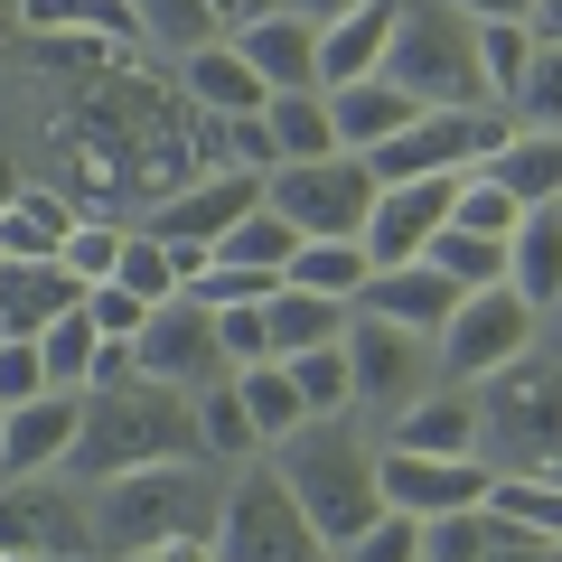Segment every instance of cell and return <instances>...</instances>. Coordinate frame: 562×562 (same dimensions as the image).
Segmentation results:
<instances>
[{
    "instance_id": "54",
    "label": "cell",
    "mask_w": 562,
    "mask_h": 562,
    "mask_svg": "<svg viewBox=\"0 0 562 562\" xmlns=\"http://www.w3.org/2000/svg\"><path fill=\"white\" fill-rule=\"evenodd\" d=\"M20 188H29V179H20V160H10V150H0V206L20 198Z\"/></svg>"
},
{
    "instance_id": "48",
    "label": "cell",
    "mask_w": 562,
    "mask_h": 562,
    "mask_svg": "<svg viewBox=\"0 0 562 562\" xmlns=\"http://www.w3.org/2000/svg\"><path fill=\"white\" fill-rule=\"evenodd\" d=\"M38 394H47L38 338H0V413H10V403H38Z\"/></svg>"
},
{
    "instance_id": "27",
    "label": "cell",
    "mask_w": 562,
    "mask_h": 562,
    "mask_svg": "<svg viewBox=\"0 0 562 562\" xmlns=\"http://www.w3.org/2000/svg\"><path fill=\"white\" fill-rule=\"evenodd\" d=\"M366 272H375L366 235H301V254H291V272H281V281H301V291H319V301H347V310H357Z\"/></svg>"
},
{
    "instance_id": "51",
    "label": "cell",
    "mask_w": 562,
    "mask_h": 562,
    "mask_svg": "<svg viewBox=\"0 0 562 562\" xmlns=\"http://www.w3.org/2000/svg\"><path fill=\"white\" fill-rule=\"evenodd\" d=\"M460 20H535V0H450Z\"/></svg>"
},
{
    "instance_id": "14",
    "label": "cell",
    "mask_w": 562,
    "mask_h": 562,
    "mask_svg": "<svg viewBox=\"0 0 562 562\" xmlns=\"http://www.w3.org/2000/svg\"><path fill=\"white\" fill-rule=\"evenodd\" d=\"M422 347H431V338H413V328L357 310V319H347V375H357V403L403 413V403L422 394Z\"/></svg>"
},
{
    "instance_id": "32",
    "label": "cell",
    "mask_w": 562,
    "mask_h": 562,
    "mask_svg": "<svg viewBox=\"0 0 562 562\" xmlns=\"http://www.w3.org/2000/svg\"><path fill=\"white\" fill-rule=\"evenodd\" d=\"M262 122H272L281 160H328V150H338V113H328V94H272Z\"/></svg>"
},
{
    "instance_id": "5",
    "label": "cell",
    "mask_w": 562,
    "mask_h": 562,
    "mask_svg": "<svg viewBox=\"0 0 562 562\" xmlns=\"http://www.w3.org/2000/svg\"><path fill=\"white\" fill-rule=\"evenodd\" d=\"M384 76L422 103V113H469L487 103V76H479V20H460L450 0H403L394 20V47H384Z\"/></svg>"
},
{
    "instance_id": "1",
    "label": "cell",
    "mask_w": 562,
    "mask_h": 562,
    "mask_svg": "<svg viewBox=\"0 0 562 562\" xmlns=\"http://www.w3.org/2000/svg\"><path fill=\"white\" fill-rule=\"evenodd\" d=\"M160 460H206L198 394H179V384H160V375L85 394V431H76V450H66V479L103 487V479H132V469H160Z\"/></svg>"
},
{
    "instance_id": "26",
    "label": "cell",
    "mask_w": 562,
    "mask_h": 562,
    "mask_svg": "<svg viewBox=\"0 0 562 562\" xmlns=\"http://www.w3.org/2000/svg\"><path fill=\"white\" fill-rule=\"evenodd\" d=\"M506 281L525 301H562V206H525V225L506 235Z\"/></svg>"
},
{
    "instance_id": "8",
    "label": "cell",
    "mask_w": 562,
    "mask_h": 562,
    "mask_svg": "<svg viewBox=\"0 0 562 562\" xmlns=\"http://www.w3.org/2000/svg\"><path fill=\"white\" fill-rule=\"evenodd\" d=\"M0 553H47V562L94 553V487L66 469L0 479Z\"/></svg>"
},
{
    "instance_id": "17",
    "label": "cell",
    "mask_w": 562,
    "mask_h": 562,
    "mask_svg": "<svg viewBox=\"0 0 562 562\" xmlns=\"http://www.w3.org/2000/svg\"><path fill=\"white\" fill-rule=\"evenodd\" d=\"M460 301H469V291L441 272V262H375V272H366V291H357V310H375V319L413 328V338H441Z\"/></svg>"
},
{
    "instance_id": "16",
    "label": "cell",
    "mask_w": 562,
    "mask_h": 562,
    "mask_svg": "<svg viewBox=\"0 0 562 562\" xmlns=\"http://www.w3.org/2000/svg\"><path fill=\"white\" fill-rule=\"evenodd\" d=\"M450 206H460V179H394V188H375L366 254H375V262H422L431 235L450 225Z\"/></svg>"
},
{
    "instance_id": "50",
    "label": "cell",
    "mask_w": 562,
    "mask_h": 562,
    "mask_svg": "<svg viewBox=\"0 0 562 562\" xmlns=\"http://www.w3.org/2000/svg\"><path fill=\"white\" fill-rule=\"evenodd\" d=\"M206 10H216V29H225V38H235V29H254L262 10H281V0H206Z\"/></svg>"
},
{
    "instance_id": "35",
    "label": "cell",
    "mask_w": 562,
    "mask_h": 562,
    "mask_svg": "<svg viewBox=\"0 0 562 562\" xmlns=\"http://www.w3.org/2000/svg\"><path fill=\"white\" fill-rule=\"evenodd\" d=\"M281 366H291V384H301L310 422H328V413H357V375H347V338H338V347H301V357H281Z\"/></svg>"
},
{
    "instance_id": "9",
    "label": "cell",
    "mask_w": 562,
    "mask_h": 562,
    "mask_svg": "<svg viewBox=\"0 0 562 562\" xmlns=\"http://www.w3.org/2000/svg\"><path fill=\"white\" fill-rule=\"evenodd\" d=\"M262 198L301 225V235H366V216H375V169H366V150L281 160L272 179H262Z\"/></svg>"
},
{
    "instance_id": "52",
    "label": "cell",
    "mask_w": 562,
    "mask_h": 562,
    "mask_svg": "<svg viewBox=\"0 0 562 562\" xmlns=\"http://www.w3.org/2000/svg\"><path fill=\"white\" fill-rule=\"evenodd\" d=\"M525 29H535L543 47H562V0H535V20H525Z\"/></svg>"
},
{
    "instance_id": "42",
    "label": "cell",
    "mask_w": 562,
    "mask_h": 562,
    "mask_svg": "<svg viewBox=\"0 0 562 562\" xmlns=\"http://www.w3.org/2000/svg\"><path fill=\"white\" fill-rule=\"evenodd\" d=\"M216 328H225V357H235V375L244 366H272L281 347H272V301H235V310H216Z\"/></svg>"
},
{
    "instance_id": "56",
    "label": "cell",
    "mask_w": 562,
    "mask_h": 562,
    "mask_svg": "<svg viewBox=\"0 0 562 562\" xmlns=\"http://www.w3.org/2000/svg\"><path fill=\"white\" fill-rule=\"evenodd\" d=\"M0 262H10V244H0Z\"/></svg>"
},
{
    "instance_id": "21",
    "label": "cell",
    "mask_w": 562,
    "mask_h": 562,
    "mask_svg": "<svg viewBox=\"0 0 562 562\" xmlns=\"http://www.w3.org/2000/svg\"><path fill=\"white\" fill-rule=\"evenodd\" d=\"M394 450H441V460H479V394L469 384H441V394H413L384 431Z\"/></svg>"
},
{
    "instance_id": "38",
    "label": "cell",
    "mask_w": 562,
    "mask_h": 562,
    "mask_svg": "<svg viewBox=\"0 0 562 562\" xmlns=\"http://www.w3.org/2000/svg\"><path fill=\"white\" fill-rule=\"evenodd\" d=\"M132 10H140V38H150V47H169V57H188V47L225 38L206 0H132Z\"/></svg>"
},
{
    "instance_id": "15",
    "label": "cell",
    "mask_w": 562,
    "mask_h": 562,
    "mask_svg": "<svg viewBox=\"0 0 562 562\" xmlns=\"http://www.w3.org/2000/svg\"><path fill=\"white\" fill-rule=\"evenodd\" d=\"M76 431H85V394H76V384H47L38 403H10V413H0V479L66 469Z\"/></svg>"
},
{
    "instance_id": "36",
    "label": "cell",
    "mask_w": 562,
    "mask_h": 562,
    "mask_svg": "<svg viewBox=\"0 0 562 562\" xmlns=\"http://www.w3.org/2000/svg\"><path fill=\"white\" fill-rule=\"evenodd\" d=\"M113 281H122V291H140L150 310L188 291V281H179V254H169V244L150 235V225H132V235H122V262H113Z\"/></svg>"
},
{
    "instance_id": "12",
    "label": "cell",
    "mask_w": 562,
    "mask_h": 562,
    "mask_svg": "<svg viewBox=\"0 0 562 562\" xmlns=\"http://www.w3.org/2000/svg\"><path fill=\"white\" fill-rule=\"evenodd\" d=\"M375 479H384V506H403V516H469V506H487V487H497V469L487 460H441V450H394L375 441Z\"/></svg>"
},
{
    "instance_id": "45",
    "label": "cell",
    "mask_w": 562,
    "mask_h": 562,
    "mask_svg": "<svg viewBox=\"0 0 562 562\" xmlns=\"http://www.w3.org/2000/svg\"><path fill=\"white\" fill-rule=\"evenodd\" d=\"M487 553V506H469V516H431L422 525V562H479Z\"/></svg>"
},
{
    "instance_id": "43",
    "label": "cell",
    "mask_w": 562,
    "mask_h": 562,
    "mask_svg": "<svg viewBox=\"0 0 562 562\" xmlns=\"http://www.w3.org/2000/svg\"><path fill=\"white\" fill-rule=\"evenodd\" d=\"M338 562H422V516H403V506H384V516L366 525V535L347 543Z\"/></svg>"
},
{
    "instance_id": "19",
    "label": "cell",
    "mask_w": 562,
    "mask_h": 562,
    "mask_svg": "<svg viewBox=\"0 0 562 562\" xmlns=\"http://www.w3.org/2000/svg\"><path fill=\"white\" fill-rule=\"evenodd\" d=\"M85 291H94V281H85L66 254H47V262H0V319H10V338H47L66 310H85Z\"/></svg>"
},
{
    "instance_id": "41",
    "label": "cell",
    "mask_w": 562,
    "mask_h": 562,
    "mask_svg": "<svg viewBox=\"0 0 562 562\" xmlns=\"http://www.w3.org/2000/svg\"><path fill=\"white\" fill-rule=\"evenodd\" d=\"M487 506H497V516H516V525H535V535H553V543H562V479H497V487H487Z\"/></svg>"
},
{
    "instance_id": "31",
    "label": "cell",
    "mask_w": 562,
    "mask_h": 562,
    "mask_svg": "<svg viewBox=\"0 0 562 562\" xmlns=\"http://www.w3.org/2000/svg\"><path fill=\"white\" fill-rule=\"evenodd\" d=\"M235 394H244V413H254V431H262V450L272 441H291V431H301L310 422V403H301V384H291V366H244L235 375Z\"/></svg>"
},
{
    "instance_id": "11",
    "label": "cell",
    "mask_w": 562,
    "mask_h": 562,
    "mask_svg": "<svg viewBox=\"0 0 562 562\" xmlns=\"http://www.w3.org/2000/svg\"><path fill=\"white\" fill-rule=\"evenodd\" d=\"M140 375H160V384H179V394H206V384H235V357H225V328H216V310L206 301H160L150 310V328H140Z\"/></svg>"
},
{
    "instance_id": "40",
    "label": "cell",
    "mask_w": 562,
    "mask_h": 562,
    "mask_svg": "<svg viewBox=\"0 0 562 562\" xmlns=\"http://www.w3.org/2000/svg\"><path fill=\"white\" fill-rule=\"evenodd\" d=\"M94 347H103V328L85 319V310H66V319L38 338V357H47V384H76V394H85V384H94Z\"/></svg>"
},
{
    "instance_id": "24",
    "label": "cell",
    "mask_w": 562,
    "mask_h": 562,
    "mask_svg": "<svg viewBox=\"0 0 562 562\" xmlns=\"http://www.w3.org/2000/svg\"><path fill=\"white\" fill-rule=\"evenodd\" d=\"M328 113H338V150H375V140H394L422 103L403 94L394 76H357V85H328Z\"/></svg>"
},
{
    "instance_id": "2",
    "label": "cell",
    "mask_w": 562,
    "mask_h": 562,
    "mask_svg": "<svg viewBox=\"0 0 562 562\" xmlns=\"http://www.w3.org/2000/svg\"><path fill=\"white\" fill-rule=\"evenodd\" d=\"M216 469L225 460H160V469H132V479H103L94 487V553L132 562L179 535H216V516H225Z\"/></svg>"
},
{
    "instance_id": "20",
    "label": "cell",
    "mask_w": 562,
    "mask_h": 562,
    "mask_svg": "<svg viewBox=\"0 0 562 562\" xmlns=\"http://www.w3.org/2000/svg\"><path fill=\"white\" fill-rule=\"evenodd\" d=\"M179 94H188V113H262L272 85L254 76V57H244L235 38H206V47L179 57Z\"/></svg>"
},
{
    "instance_id": "53",
    "label": "cell",
    "mask_w": 562,
    "mask_h": 562,
    "mask_svg": "<svg viewBox=\"0 0 562 562\" xmlns=\"http://www.w3.org/2000/svg\"><path fill=\"white\" fill-rule=\"evenodd\" d=\"M291 10H301V20H319V29H328V20H347V10H357V0H291Z\"/></svg>"
},
{
    "instance_id": "23",
    "label": "cell",
    "mask_w": 562,
    "mask_h": 562,
    "mask_svg": "<svg viewBox=\"0 0 562 562\" xmlns=\"http://www.w3.org/2000/svg\"><path fill=\"white\" fill-rule=\"evenodd\" d=\"M394 20H403V0H357L347 20H328V29H319V76H328V85L384 76V47H394Z\"/></svg>"
},
{
    "instance_id": "22",
    "label": "cell",
    "mask_w": 562,
    "mask_h": 562,
    "mask_svg": "<svg viewBox=\"0 0 562 562\" xmlns=\"http://www.w3.org/2000/svg\"><path fill=\"white\" fill-rule=\"evenodd\" d=\"M94 216V206H76L66 188H47V179H29L20 198L0 206V244H10V262H47V254H66V235Z\"/></svg>"
},
{
    "instance_id": "7",
    "label": "cell",
    "mask_w": 562,
    "mask_h": 562,
    "mask_svg": "<svg viewBox=\"0 0 562 562\" xmlns=\"http://www.w3.org/2000/svg\"><path fill=\"white\" fill-rule=\"evenodd\" d=\"M516 140V113L506 103H469V113H413L394 140H375L366 150V169H375V188L394 179H469V169H487Z\"/></svg>"
},
{
    "instance_id": "39",
    "label": "cell",
    "mask_w": 562,
    "mask_h": 562,
    "mask_svg": "<svg viewBox=\"0 0 562 562\" xmlns=\"http://www.w3.org/2000/svg\"><path fill=\"white\" fill-rule=\"evenodd\" d=\"M450 225H469V235H516V225H525V206L516 198H506V179H497V169H469V179H460V206H450Z\"/></svg>"
},
{
    "instance_id": "44",
    "label": "cell",
    "mask_w": 562,
    "mask_h": 562,
    "mask_svg": "<svg viewBox=\"0 0 562 562\" xmlns=\"http://www.w3.org/2000/svg\"><path fill=\"white\" fill-rule=\"evenodd\" d=\"M516 122L525 132H562V47H535V76L516 94Z\"/></svg>"
},
{
    "instance_id": "49",
    "label": "cell",
    "mask_w": 562,
    "mask_h": 562,
    "mask_svg": "<svg viewBox=\"0 0 562 562\" xmlns=\"http://www.w3.org/2000/svg\"><path fill=\"white\" fill-rule=\"evenodd\" d=\"M132 562H216V535H179V543H160V553H132Z\"/></svg>"
},
{
    "instance_id": "46",
    "label": "cell",
    "mask_w": 562,
    "mask_h": 562,
    "mask_svg": "<svg viewBox=\"0 0 562 562\" xmlns=\"http://www.w3.org/2000/svg\"><path fill=\"white\" fill-rule=\"evenodd\" d=\"M122 235H132L122 216H85L76 235H66V262H76L85 281H113V262H122Z\"/></svg>"
},
{
    "instance_id": "55",
    "label": "cell",
    "mask_w": 562,
    "mask_h": 562,
    "mask_svg": "<svg viewBox=\"0 0 562 562\" xmlns=\"http://www.w3.org/2000/svg\"><path fill=\"white\" fill-rule=\"evenodd\" d=\"M76 562H113V553H76Z\"/></svg>"
},
{
    "instance_id": "10",
    "label": "cell",
    "mask_w": 562,
    "mask_h": 562,
    "mask_svg": "<svg viewBox=\"0 0 562 562\" xmlns=\"http://www.w3.org/2000/svg\"><path fill=\"white\" fill-rule=\"evenodd\" d=\"M535 319H543V310L525 301L516 281L469 291V301L450 310V328L431 338V347H441V375H450V384H479V375H497V366H516L525 347H535Z\"/></svg>"
},
{
    "instance_id": "47",
    "label": "cell",
    "mask_w": 562,
    "mask_h": 562,
    "mask_svg": "<svg viewBox=\"0 0 562 562\" xmlns=\"http://www.w3.org/2000/svg\"><path fill=\"white\" fill-rule=\"evenodd\" d=\"M85 319H94L103 338H140V328H150V301L122 291V281H94V291H85Z\"/></svg>"
},
{
    "instance_id": "37",
    "label": "cell",
    "mask_w": 562,
    "mask_h": 562,
    "mask_svg": "<svg viewBox=\"0 0 562 562\" xmlns=\"http://www.w3.org/2000/svg\"><path fill=\"white\" fill-rule=\"evenodd\" d=\"M422 262H441L460 291H497V281H506V244H497V235H469V225H441Z\"/></svg>"
},
{
    "instance_id": "25",
    "label": "cell",
    "mask_w": 562,
    "mask_h": 562,
    "mask_svg": "<svg viewBox=\"0 0 562 562\" xmlns=\"http://www.w3.org/2000/svg\"><path fill=\"white\" fill-rule=\"evenodd\" d=\"M20 29L29 38H113V47H132V57L150 47L132 0H20Z\"/></svg>"
},
{
    "instance_id": "33",
    "label": "cell",
    "mask_w": 562,
    "mask_h": 562,
    "mask_svg": "<svg viewBox=\"0 0 562 562\" xmlns=\"http://www.w3.org/2000/svg\"><path fill=\"white\" fill-rule=\"evenodd\" d=\"M291 254H301V225L281 216V206H272V198H262V206H254V216H244V225H235V235H225V244H216V262H244V272H272V281H281V272H291Z\"/></svg>"
},
{
    "instance_id": "29",
    "label": "cell",
    "mask_w": 562,
    "mask_h": 562,
    "mask_svg": "<svg viewBox=\"0 0 562 562\" xmlns=\"http://www.w3.org/2000/svg\"><path fill=\"white\" fill-rule=\"evenodd\" d=\"M347 319H357L347 301H319V291H301V281H281V291H272V347H281V357H301V347H338Z\"/></svg>"
},
{
    "instance_id": "34",
    "label": "cell",
    "mask_w": 562,
    "mask_h": 562,
    "mask_svg": "<svg viewBox=\"0 0 562 562\" xmlns=\"http://www.w3.org/2000/svg\"><path fill=\"white\" fill-rule=\"evenodd\" d=\"M198 441H206V460H225V469H244L262 450V431H254V413H244L235 384H206L198 394Z\"/></svg>"
},
{
    "instance_id": "28",
    "label": "cell",
    "mask_w": 562,
    "mask_h": 562,
    "mask_svg": "<svg viewBox=\"0 0 562 562\" xmlns=\"http://www.w3.org/2000/svg\"><path fill=\"white\" fill-rule=\"evenodd\" d=\"M487 169L506 179L516 206H562V132H525V122H516V140H506Z\"/></svg>"
},
{
    "instance_id": "4",
    "label": "cell",
    "mask_w": 562,
    "mask_h": 562,
    "mask_svg": "<svg viewBox=\"0 0 562 562\" xmlns=\"http://www.w3.org/2000/svg\"><path fill=\"white\" fill-rule=\"evenodd\" d=\"M479 394V460L497 479H562V366L525 347L516 366L469 384Z\"/></svg>"
},
{
    "instance_id": "30",
    "label": "cell",
    "mask_w": 562,
    "mask_h": 562,
    "mask_svg": "<svg viewBox=\"0 0 562 562\" xmlns=\"http://www.w3.org/2000/svg\"><path fill=\"white\" fill-rule=\"evenodd\" d=\"M535 29L525 20H479V76H487V103H506L516 113V94H525V76H535Z\"/></svg>"
},
{
    "instance_id": "6",
    "label": "cell",
    "mask_w": 562,
    "mask_h": 562,
    "mask_svg": "<svg viewBox=\"0 0 562 562\" xmlns=\"http://www.w3.org/2000/svg\"><path fill=\"white\" fill-rule=\"evenodd\" d=\"M216 562H338L319 543V525L301 516L291 479L272 460H244L225 479V516H216Z\"/></svg>"
},
{
    "instance_id": "3",
    "label": "cell",
    "mask_w": 562,
    "mask_h": 562,
    "mask_svg": "<svg viewBox=\"0 0 562 562\" xmlns=\"http://www.w3.org/2000/svg\"><path fill=\"white\" fill-rule=\"evenodd\" d=\"M262 460L291 479V497H301V516L319 525V543L328 553H347V543L366 535V525L384 516V479H375V450L366 441H347V413H328V422H301L291 441H272Z\"/></svg>"
},
{
    "instance_id": "18",
    "label": "cell",
    "mask_w": 562,
    "mask_h": 562,
    "mask_svg": "<svg viewBox=\"0 0 562 562\" xmlns=\"http://www.w3.org/2000/svg\"><path fill=\"white\" fill-rule=\"evenodd\" d=\"M235 47L254 57V76L272 85V94H328V76H319V20H301L291 0L262 10L254 29H235Z\"/></svg>"
},
{
    "instance_id": "13",
    "label": "cell",
    "mask_w": 562,
    "mask_h": 562,
    "mask_svg": "<svg viewBox=\"0 0 562 562\" xmlns=\"http://www.w3.org/2000/svg\"><path fill=\"white\" fill-rule=\"evenodd\" d=\"M262 206V169H198L188 188H169L160 206H150V235H198V244H225L244 216Z\"/></svg>"
}]
</instances>
